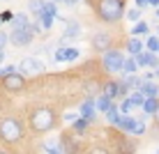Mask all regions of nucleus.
<instances>
[{
  "instance_id": "nucleus-1",
  "label": "nucleus",
  "mask_w": 159,
  "mask_h": 154,
  "mask_svg": "<svg viewBox=\"0 0 159 154\" xmlns=\"http://www.w3.org/2000/svg\"><path fill=\"white\" fill-rule=\"evenodd\" d=\"M25 124L32 134H48L58 126V113L53 106H35L28 111V117H25Z\"/></svg>"
},
{
  "instance_id": "nucleus-2",
  "label": "nucleus",
  "mask_w": 159,
  "mask_h": 154,
  "mask_svg": "<svg viewBox=\"0 0 159 154\" xmlns=\"http://www.w3.org/2000/svg\"><path fill=\"white\" fill-rule=\"evenodd\" d=\"M92 9L104 23H118L127 12V0H92Z\"/></svg>"
},
{
  "instance_id": "nucleus-3",
  "label": "nucleus",
  "mask_w": 159,
  "mask_h": 154,
  "mask_svg": "<svg viewBox=\"0 0 159 154\" xmlns=\"http://www.w3.org/2000/svg\"><path fill=\"white\" fill-rule=\"evenodd\" d=\"M25 136V124L21 122L19 117L9 115V117H2L0 120V143L5 145H16L21 143Z\"/></svg>"
},
{
  "instance_id": "nucleus-4",
  "label": "nucleus",
  "mask_w": 159,
  "mask_h": 154,
  "mask_svg": "<svg viewBox=\"0 0 159 154\" xmlns=\"http://www.w3.org/2000/svg\"><path fill=\"white\" fill-rule=\"evenodd\" d=\"M122 60H125V53L111 46L108 51L102 53V67H104L106 74H118L122 69Z\"/></svg>"
},
{
  "instance_id": "nucleus-5",
  "label": "nucleus",
  "mask_w": 159,
  "mask_h": 154,
  "mask_svg": "<svg viewBox=\"0 0 159 154\" xmlns=\"http://www.w3.org/2000/svg\"><path fill=\"white\" fill-rule=\"evenodd\" d=\"M0 87H2V92H7V95H19V92L25 90V76L21 74V71H12V74L0 78Z\"/></svg>"
},
{
  "instance_id": "nucleus-6",
  "label": "nucleus",
  "mask_w": 159,
  "mask_h": 154,
  "mask_svg": "<svg viewBox=\"0 0 159 154\" xmlns=\"http://www.w3.org/2000/svg\"><path fill=\"white\" fill-rule=\"evenodd\" d=\"M16 67H19V71L23 76H39L42 71L46 69V67H44V62H42V60H37V58H23Z\"/></svg>"
},
{
  "instance_id": "nucleus-7",
  "label": "nucleus",
  "mask_w": 159,
  "mask_h": 154,
  "mask_svg": "<svg viewBox=\"0 0 159 154\" xmlns=\"http://www.w3.org/2000/svg\"><path fill=\"white\" fill-rule=\"evenodd\" d=\"M32 39H35V32L28 28H21V30H12V35H9V44H14V46H28V44H32Z\"/></svg>"
},
{
  "instance_id": "nucleus-8",
  "label": "nucleus",
  "mask_w": 159,
  "mask_h": 154,
  "mask_svg": "<svg viewBox=\"0 0 159 154\" xmlns=\"http://www.w3.org/2000/svg\"><path fill=\"white\" fill-rule=\"evenodd\" d=\"M111 35L108 32H95L92 35V39H90V46H92V51H97V53H104V51H108L111 48Z\"/></svg>"
},
{
  "instance_id": "nucleus-9",
  "label": "nucleus",
  "mask_w": 159,
  "mask_h": 154,
  "mask_svg": "<svg viewBox=\"0 0 159 154\" xmlns=\"http://www.w3.org/2000/svg\"><path fill=\"white\" fill-rule=\"evenodd\" d=\"M134 60H136V64H139V69L141 67H152L155 69L157 64H159V58H157V53H152V51H148V48H143L141 53H136L134 55Z\"/></svg>"
},
{
  "instance_id": "nucleus-10",
  "label": "nucleus",
  "mask_w": 159,
  "mask_h": 154,
  "mask_svg": "<svg viewBox=\"0 0 159 154\" xmlns=\"http://www.w3.org/2000/svg\"><path fill=\"white\" fill-rule=\"evenodd\" d=\"M81 32H83V28H81L79 21H76V19H67V28H65V35H62V39H60V44H67L72 39H79Z\"/></svg>"
},
{
  "instance_id": "nucleus-11",
  "label": "nucleus",
  "mask_w": 159,
  "mask_h": 154,
  "mask_svg": "<svg viewBox=\"0 0 159 154\" xmlns=\"http://www.w3.org/2000/svg\"><path fill=\"white\" fill-rule=\"evenodd\" d=\"M81 55V51L76 46H60L58 51H56V62H74L76 58Z\"/></svg>"
},
{
  "instance_id": "nucleus-12",
  "label": "nucleus",
  "mask_w": 159,
  "mask_h": 154,
  "mask_svg": "<svg viewBox=\"0 0 159 154\" xmlns=\"http://www.w3.org/2000/svg\"><path fill=\"white\" fill-rule=\"evenodd\" d=\"M79 115H81V117H88L92 124H95V117H97V108H95V99H92V97H88L85 101L79 106Z\"/></svg>"
},
{
  "instance_id": "nucleus-13",
  "label": "nucleus",
  "mask_w": 159,
  "mask_h": 154,
  "mask_svg": "<svg viewBox=\"0 0 159 154\" xmlns=\"http://www.w3.org/2000/svg\"><path fill=\"white\" fill-rule=\"evenodd\" d=\"M136 122H139V117H131V115L127 113V115H120V120H118V129L122 131V134H131L134 131V126H136Z\"/></svg>"
},
{
  "instance_id": "nucleus-14",
  "label": "nucleus",
  "mask_w": 159,
  "mask_h": 154,
  "mask_svg": "<svg viewBox=\"0 0 159 154\" xmlns=\"http://www.w3.org/2000/svg\"><path fill=\"white\" fill-rule=\"evenodd\" d=\"M125 48H127V53H129V55H136V53H141V51L145 48V44L141 42L139 37H136V35H131L129 39L125 42Z\"/></svg>"
},
{
  "instance_id": "nucleus-15",
  "label": "nucleus",
  "mask_w": 159,
  "mask_h": 154,
  "mask_svg": "<svg viewBox=\"0 0 159 154\" xmlns=\"http://www.w3.org/2000/svg\"><path fill=\"white\" fill-rule=\"evenodd\" d=\"M139 90L143 92L145 97H159V85L157 83H152V78L150 81H141V85H139Z\"/></svg>"
},
{
  "instance_id": "nucleus-16",
  "label": "nucleus",
  "mask_w": 159,
  "mask_h": 154,
  "mask_svg": "<svg viewBox=\"0 0 159 154\" xmlns=\"http://www.w3.org/2000/svg\"><path fill=\"white\" fill-rule=\"evenodd\" d=\"M12 30H21V28H28L30 25V16L28 14H23V12H19V14H14L12 16Z\"/></svg>"
},
{
  "instance_id": "nucleus-17",
  "label": "nucleus",
  "mask_w": 159,
  "mask_h": 154,
  "mask_svg": "<svg viewBox=\"0 0 159 154\" xmlns=\"http://www.w3.org/2000/svg\"><path fill=\"white\" fill-rule=\"evenodd\" d=\"M113 106H116V103H113V99H111V97H106L104 92L95 99V108H97L99 113H106L108 108H113Z\"/></svg>"
},
{
  "instance_id": "nucleus-18",
  "label": "nucleus",
  "mask_w": 159,
  "mask_h": 154,
  "mask_svg": "<svg viewBox=\"0 0 159 154\" xmlns=\"http://www.w3.org/2000/svg\"><path fill=\"white\" fill-rule=\"evenodd\" d=\"M118 85H120V81H111V78H108L106 83H102V92L116 101V99H118Z\"/></svg>"
},
{
  "instance_id": "nucleus-19",
  "label": "nucleus",
  "mask_w": 159,
  "mask_h": 154,
  "mask_svg": "<svg viewBox=\"0 0 159 154\" xmlns=\"http://www.w3.org/2000/svg\"><path fill=\"white\" fill-rule=\"evenodd\" d=\"M90 124H92V122H90L88 117H81V115H79V117H76L74 122L69 124V129H72V131H76V134H85V131L90 129Z\"/></svg>"
},
{
  "instance_id": "nucleus-20",
  "label": "nucleus",
  "mask_w": 159,
  "mask_h": 154,
  "mask_svg": "<svg viewBox=\"0 0 159 154\" xmlns=\"http://www.w3.org/2000/svg\"><path fill=\"white\" fill-rule=\"evenodd\" d=\"M157 106H159V97H145V101H143V106H141V108H143L145 115H152L157 111Z\"/></svg>"
},
{
  "instance_id": "nucleus-21",
  "label": "nucleus",
  "mask_w": 159,
  "mask_h": 154,
  "mask_svg": "<svg viewBox=\"0 0 159 154\" xmlns=\"http://www.w3.org/2000/svg\"><path fill=\"white\" fill-rule=\"evenodd\" d=\"M148 32H150V25H148V21H141V19L131 28V35H136V37H148Z\"/></svg>"
},
{
  "instance_id": "nucleus-22",
  "label": "nucleus",
  "mask_w": 159,
  "mask_h": 154,
  "mask_svg": "<svg viewBox=\"0 0 159 154\" xmlns=\"http://www.w3.org/2000/svg\"><path fill=\"white\" fill-rule=\"evenodd\" d=\"M141 76H136V74H125L122 76V83L129 87V90H139V85H141Z\"/></svg>"
},
{
  "instance_id": "nucleus-23",
  "label": "nucleus",
  "mask_w": 159,
  "mask_h": 154,
  "mask_svg": "<svg viewBox=\"0 0 159 154\" xmlns=\"http://www.w3.org/2000/svg\"><path fill=\"white\" fill-rule=\"evenodd\" d=\"M28 12L32 14V19H39L44 12V0H30L28 2Z\"/></svg>"
},
{
  "instance_id": "nucleus-24",
  "label": "nucleus",
  "mask_w": 159,
  "mask_h": 154,
  "mask_svg": "<svg viewBox=\"0 0 159 154\" xmlns=\"http://www.w3.org/2000/svg\"><path fill=\"white\" fill-rule=\"evenodd\" d=\"M122 74H136L139 71V64H136V60H134V55H129V58H125L122 60Z\"/></svg>"
},
{
  "instance_id": "nucleus-25",
  "label": "nucleus",
  "mask_w": 159,
  "mask_h": 154,
  "mask_svg": "<svg viewBox=\"0 0 159 154\" xmlns=\"http://www.w3.org/2000/svg\"><path fill=\"white\" fill-rule=\"evenodd\" d=\"M39 23H42V28H44V30H51V28H53V23H56V16L48 14V12H42Z\"/></svg>"
},
{
  "instance_id": "nucleus-26",
  "label": "nucleus",
  "mask_w": 159,
  "mask_h": 154,
  "mask_svg": "<svg viewBox=\"0 0 159 154\" xmlns=\"http://www.w3.org/2000/svg\"><path fill=\"white\" fill-rule=\"evenodd\" d=\"M129 101H131V106H143V101H145V95H143V92H141V90H134V92H131V95H129Z\"/></svg>"
},
{
  "instance_id": "nucleus-27",
  "label": "nucleus",
  "mask_w": 159,
  "mask_h": 154,
  "mask_svg": "<svg viewBox=\"0 0 159 154\" xmlns=\"http://www.w3.org/2000/svg\"><path fill=\"white\" fill-rule=\"evenodd\" d=\"M104 115H106V122H108V124H118V120H120V111H118V106L108 108V111L104 113Z\"/></svg>"
},
{
  "instance_id": "nucleus-28",
  "label": "nucleus",
  "mask_w": 159,
  "mask_h": 154,
  "mask_svg": "<svg viewBox=\"0 0 159 154\" xmlns=\"http://www.w3.org/2000/svg\"><path fill=\"white\" fill-rule=\"evenodd\" d=\"M145 48L148 51H152V53H157L159 51V37L155 35V37H148L145 39Z\"/></svg>"
},
{
  "instance_id": "nucleus-29",
  "label": "nucleus",
  "mask_w": 159,
  "mask_h": 154,
  "mask_svg": "<svg viewBox=\"0 0 159 154\" xmlns=\"http://www.w3.org/2000/svg\"><path fill=\"white\" fill-rule=\"evenodd\" d=\"M131 101H129V97H122V101H120V106H118V111H120V115H127V113H131Z\"/></svg>"
},
{
  "instance_id": "nucleus-30",
  "label": "nucleus",
  "mask_w": 159,
  "mask_h": 154,
  "mask_svg": "<svg viewBox=\"0 0 159 154\" xmlns=\"http://www.w3.org/2000/svg\"><path fill=\"white\" fill-rule=\"evenodd\" d=\"M141 134H145V117H139V122H136L134 131H131V136H141Z\"/></svg>"
},
{
  "instance_id": "nucleus-31",
  "label": "nucleus",
  "mask_w": 159,
  "mask_h": 154,
  "mask_svg": "<svg viewBox=\"0 0 159 154\" xmlns=\"http://www.w3.org/2000/svg\"><path fill=\"white\" fill-rule=\"evenodd\" d=\"M120 143H122V145H120V150H125V152H136V143H134V140H129V138H122Z\"/></svg>"
},
{
  "instance_id": "nucleus-32",
  "label": "nucleus",
  "mask_w": 159,
  "mask_h": 154,
  "mask_svg": "<svg viewBox=\"0 0 159 154\" xmlns=\"http://www.w3.org/2000/svg\"><path fill=\"white\" fill-rule=\"evenodd\" d=\"M125 16H127V19H129V21H134V23H136V21H139V19H141V7H134V9H127V12H125Z\"/></svg>"
},
{
  "instance_id": "nucleus-33",
  "label": "nucleus",
  "mask_w": 159,
  "mask_h": 154,
  "mask_svg": "<svg viewBox=\"0 0 159 154\" xmlns=\"http://www.w3.org/2000/svg\"><path fill=\"white\" fill-rule=\"evenodd\" d=\"M12 71H19V67H16V64H7V67H0V78H2V76H7V74H12Z\"/></svg>"
},
{
  "instance_id": "nucleus-34",
  "label": "nucleus",
  "mask_w": 159,
  "mask_h": 154,
  "mask_svg": "<svg viewBox=\"0 0 159 154\" xmlns=\"http://www.w3.org/2000/svg\"><path fill=\"white\" fill-rule=\"evenodd\" d=\"M7 44H9V35H7V32H2V30H0V48H5Z\"/></svg>"
},
{
  "instance_id": "nucleus-35",
  "label": "nucleus",
  "mask_w": 159,
  "mask_h": 154,
  "mask_svg": "<svg viewBox=\"0 0 159 154\" xmlns=\"http://www.w3.org/2000/svg\"><path fill=\"white\" fill-rule=\"evenodd\" d=\"M12 16H14V12H9V9H5V12L0 14V21H2V23H7V21H12Z\"/></svg>"
},
{
  "instance_id": "nucleus-36",
  "label": "nucleus",
  "mask_w": 159,
  "mask_h": 154,
  "mask_svg": "<svg viewBox=\"0 0 159 154\" xmlns=\"http://www.w3.org/2000/svg\"><path fill=\"white\" fill-rule=\"evenodd\" d=\"M95 90H97V85H95V83H85V95H88V97L95 95Z\"/></svg>"
},
{
  "instance_id": "nucleus-37",
  "label": "nucleus",
  "mask_w": 159,
  "mask_h": 154,
  "mask_svg": "<svg viewBox=\"0 0 159 154\" xmlns=\"http://www.w3.org/2000/svg\"><path fill=\"white\" fill-rule=\"evenodd\" d=\"M76 117H79V115H76V113H65V115H62V120H65V122H69V124H72V122H74Z\"/></svg>"
},
{
  "instance_id": "nucleus-38",
  "label": "nucleus",
  "mask_w": 159,
  "mask_h": 154,
  "mask_svg": "<svg viewBox=\"0 0 159 154\" xmlns=\"http://www.w3.org/2000/svg\"><path fill=\"white\" fill-rule=\"evenodd\" d=\"M136 7H143L145 9L148 7V0H136Z\"/></svg>"
},
{
  "instance_id": "nucleus-39",
  "label": "nucleus",
  "mask_w": 159,
  "mask_h": 154,
  "mask_svg": "<svg viewBox=\"0 0 159 154\" xmlns=\"http://www.w3.org/2000/svg\"><path fill=\"white\" fill-rule=\"evenodd\" d=\"M152 117H155V122H157V126H159V106H157V111L152 113Z\"/></svg>"
},
{
  "instance_id": "nucleus-40",
  "label": "nucleus",
  "mask_w": 159,
  "mask_h": 154,
  "mask_svg": "<svg viewBox=\"0 0 159 154\" xmlns=\"http://www.w3.org/2000/svg\"><path fill=\"white\" fill-rule=\"evenodd\" d=\"M79 2H83V0H65V5H79Z\"/></svg>"
},
{
  "instance_id": "nucleus-41",
  "label": "nucleus",
  "mask_w": 159,
  "mask_h": 154,
  "mask_svg": "<svg viewBox=\"0 0 159 154\" xmlns=\"http://www.w3.org/2000/svg\"><path fill=\"white\" fill-rule=\"evenodd\" d=\"M152 78H159V64L155 67V71H152Z\"/></svg>"
},
{
  "instance_id": "nucleus-42",
  "label": "nucleus",
  "mask_w": 159,
  "mask_h": 154,
  "mask_svg": "<svg viewBox=\"0 0 159 154\" xmlns=\"http://www.w3.org/2000/svg\"><path fill=\"white\" fill-rule=\"evenodd\" d=\"M148 5H152V7H159V0H148Z\"/></svg>"
},
{
  "instance_id": "nucleus-43",
  "label": "nucleus",
  "mask_w": 159,
  "mask_h": 154,
  "mask_svg": "<svg viewBox=\"0 0 159 154\" xmlns=\"http://www.w3.org/2000/svg\"><path fill=\"white\" fill-rule=\"evenodd\" d=\"M2 60H5V48H0V64H2Z\"/></svg>"
},
{
  "instance_id": "nucleus-44",
  "label": "nucleus",
  "mask_w": 159,
  "mask_h": 154,
  "mask_svg": "<svg viewBox=\"0 0 159 154\" xmlns=\"http://www.w3.org/2000/svg\"><path fill=\"white\" fill-rule=\"evenodd\" d=\"M2 108H5V101H2V97H0V113H2Z\"/></svg>"
},
{
  "instance_id": "nucleus-45",
  "label": "nucleus",
  "mask_w": 159,
  "mask_h": 154,
  "mask_svg": "<svg viewBox=\"0 0 159 154\" xmlns=\"http://www.w3.org/2000/svg\"><path fill=\"white\" fill-rule=\"evenodd\" d=\"M56 2H65V0H56Z\"/></svg>"
},
{
  "instance_id": "nucleus-46",
  "label": "nucleus",
  "mask_w": 159,
  "mask_h": 154,
  "mask_svg": "<svg viewBox=\"0 0 159 154\" xmlns=\"http://www.w3.org/2000/svg\"><path fill=\"white\" fill-rule=\"evenodd\" d=\"M157 152H159V147H157Z\"/></svg>"
},
{
  "instance_id": "nucleus-47",
  "label": "nucleus",
  "mask_w": 159,
  "mask_h": 154,
  "mask_svg": "<svg viewBox=\"0 0 159 154\" xmlns=\"http://www.w3.org/2000/svg\"><path fill=\"white\" fill-rule=\"evenodd\" d=\"M157 55H159V51H157Z\"/></svg>"
},
{
  "instance_id": "nucleus-48",
  "label": "nucleus",
  "mask_w": 159,
  "mask_h": 154,
  "mask_svg": "<svg viewBox=\"0 0 159 154\" xmlns=\"http://www.w3.org/2000/svg\"><path fill=\"white\" fill-rule=\"evenodd\" d=\"M0 23H2V21H0Z\"/></svg>"
}]
</instances>
